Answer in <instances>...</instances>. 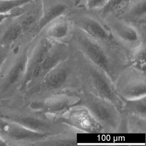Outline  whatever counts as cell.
<instances>
[{
    "instance_id": "6da1fadb",
    "label": "cell",
    "mask_w": 146,
    "mask_h": 146,
    "mask_svg": "<svg viewBox=\"0 0 146 146\" xmlns=\"http://www.w3.org/2000/svg\"><path fill=\"white\" fill-rule=\"evenodd\" d=\"M70 45L72 51L69 57L48 72L35 88L21 97L22 100H38L62 92L81 90V53Z\"/></svg>"
},
{
    "instance_id": "7a4b0ae2",
    "label": "cell",
    "mask_w": 146,
    "mask_h": 146,
    "mask_svg": "<svg viewBox=\"0 0 146 146\" xmlns=\"http://www.w3.org/2000/svg\"><path fill=\"white\" fill-rule=\"evenodd\" d=\"M70 43L104 70L113 83L122 70L130 65L129 53L125 48L100 42L74 26Z\"/></svg>"
},
{
    "instance_id": "3957f363",
    "label": "cell",
    "mask_w": 146,
    "mask_h": 146,
    "mask_svg": "<svg viewBox=\"0 0 146 146\" xmlns=\"http://www.w3.org/2000/svg\"><path fill=\"white\" fill-rule=\"evenodd\" d=\"M0 117L48 135L75 129L53 116L33 110L19 99L0 103Z\"/></svg>"
},
{
    "instance_id": "277c9868",
    "label": "cell",
    "mask_w": 146,
    "mask_h": 146,
    "mask_svg": "<svg viewBox=\"0 0 146 146\" xmlns=\"http://www.w3.org/2000/svg\"><path fill=\"white\" fill-rule=\"evenodd\" d=\"M35 36H26L14 45L0 72V103L19 97L27 70L31 44Z\"/></svg>"
},
{
    "instance_id": "5b68a950",
    "label": "cell",
    "mask_w": 146,
    "mask_h": 146,
    "mask_svg": "<svg viewBox=\"0 0 146 146\" xmlns=\"http://www.w3.org/2000/svg\"><path fill=\"white\" fill-rule=\"evenodd\" d=\"M80 72L82 89L112 103L121 111L123 100L116 93L114 84L106 72L80 52Z\"/></svg>"
},
{
    "instance_id": "8992f818",
    "label": "cell",
    "mask_w": 146,
    "mask_h": 146,
    "mask_svg": "<svg viewBox=\"0 0 146 146\" xmlns=\"http://www.w3.org/2000/svg\"><path fill=\"white\" fill-rule=\"evenodd\" d=\"M78 93L81 98L80 105L84 106L89 111L96 121L103 127L105 133H117L122 116L115 105L83 89Z\"/></svg>"
},
{
    "instance_id": "52a82bcc",
    "label": "cell",
    "mask_w": 146,
    "mask_h": 146,
    "mask_svg": "<svg viewBox=\"0 0 146 146\" xmlns=\"http://www.w3.org/2000/svg\"><path fill=\"white\" fill-rule=\"evenodd\" d=\"M69 16L74 27L95 40L108 46L123 47L114 39L97 12L77 6Z\"/></svg>"
},
{
    "instance_id": "ba28073f",
    "label": "cell",
    "mask_w": 146,
    "mask_h": 146,
    "mask_svg": "<svg viewBox=\"0 0 146 146\" xmlns=\"http://www.w3.org/2000/svg\"><path fill=\"white\" fill-rule=\"evenodd\" d=\"M23 102L35 111L58 118L74 107L80 105L81 98L78 92L66 91L43 100Z\"/></svg>"
},
{
    "instance_id": "9c48e42d",
    "label": "cell",
    "mask_w": 146,
    "mask_h": 146,
    "mask_svg": "<svg viewBox=\"0 0 146 146\" xmlns=\"http://www.w3.org/2000/svg\"><path fill=\"white\" fill-rule=\"evenodd\" d=\"M113 84L116 93L123 100L146 96V72L130 65L122 70Z\"/></svg>"
},
{
    "instance_id": "30bf717a",
    "label": "cell",
    "mask_w": 146,
    "mask_h": 146,
    "mask_svg": "<svg viewBox=\"0 0 146 146\" xmlns=\"http://www.w3.org/2000/svg\"><path fill=\"white\" fill-rule=\"evenodd\" d=\"M48 136L0 117V137L7 146H39Z\"/></svg>"
},
{
    "instance_id": "8fae6325",
    "label": "cell",
    "mask_w": 146,
    "mask_h": 146,
    "mask_svg": "<svg viewBox=\"0 0 146 146\" xmlns=\"http://www.w3.org/2000/svg\"><path fill=\"white\" fill-rule=\"evenodd\" d=\"M72 51V48L70 43L54 42L44 60L33 72L20 97L35 88L48 72L67 58Z\"/></svg>"
},
{
    "instance_id": "7c38bea8",
    "label": "cell",
    "mask_w": 146,
    "mask_h": 146,
    "mask_svg": "<svg viewBox=\"0 0 146 146\" xmlns=\"http://www.w3.org/2000/svg\"><path fill=\"white\" fill-rule=\"evenodd\" d=\"M102 19L115 40L129 52L146 42V36L132 25L117 17Z\"/></svg>"
},
{
    "instance_id": "4fadbf2b",
    "label": "cell",
    "mask_w": 146,
    "mask_h": 146,
    "mask_svg": "<svg viewBox=\"0 0 146 146\" xmlns=\"http://www.w3.org/2000/svg\"><path fill=\"white\" fill-rule=\"evenodd\" d=\"M79 132L89 134L105 133L103 127L84 106L79 105L70 109L61 117L55 118Z\"/></svg>"
},
{
    "instance_id": "5bb4252c",
    "label": "cell",
    "mask_w": 146,
    "mask_h": 146,
    "mask_svg": "<svg viewBox=\"0 0 146 146\" xmlns=\"http://www.w3.org/2000/svg\"><path fill=\"white\" fill-rule=\"evenodd\" d=\"M11 13L23 29L24 34L36 35V30L42 16V0H32Z\"/></svg>"
},
{
    "instance_id": "9a60e30c",
    "label": "cell",
    "mask_w": 146,
    "mask_h": 146,
    "mask_svg": "<svg viewBox=\"0 0 146 146\" xmlns=\"http://www.w3.org/2000/svg\"><path fill=\"white\" fill-rule=\"evenodd\" d=\"M53 42L40 33L33 38L29 52L26 74L19 97L23 94L35 69L44 60Z\"/></svg>"
},
{
    "instance_id": "2e32d148",
    "label": "cell",
    "mask_w": 146,
    "mask_h": 146,
    "mask_svg": "<svg viewBox=\"0 0 146 146\" xmlns=\"http://www.w3.org/2000/svg\"><path fill=\"white\" fill-rule=\"evenodd\" d=\"M76 0H42V16L36 34L51 21L63 15H69L77 7Z\"/></svg>"
},
{
    "instance_id": "e0dca14e",
    "label": "cell",
    "mask_w": 146,
    "mask_h": 146,
    "mask_svg": "<svg viewBox=\"0 0 146 146\" xmlns=\"http://www.w3.org/2000/svg\"><path fill=\"white\" fill-rule=\"evenodd\" d=\"M73 29L69 15H63L51 21L39 33L53 41L68 44L71 40Z\"/></svg>"
},
{
    "instance_id": "ac0fdd59",
    "label": "cell",
    "mask_w": 146,
    "mask_h": 146,
    "mask_svg": "<svg viewBox=\"0 0 146 146\" xmlns=\"http://www.w3.org/2000/svg\"><path fill=\"white\" fill-rule=\"evenodd\" d=\"M119 18L137 28L146 36V0L132 2Z\"/></svg>"
},
{
    "instance_id": "d6986e66",
    "label": "cell",
    "mask_w": 146,
    "mask_h": 146,
    "mask_svg": "<svg viewBox=\"0 0 146 146\" xmlns=\"http://www.w3.org/2000/svg\"><path fill=\"white\" fill-rule=\"evenodd\" d=\"M145 134L146 118L134 115L122 116V120L117 133Z\"/></svg>"
},
{
    "instance_id": "ffe728a7",
    "label": "cell",
    "mask_w": 146,
    "mask_h": 146,
    "mask_svg": "<svg viewBox=\"0 0 146 146\" xmlns=\"http://www.w3.org/2000/svg\"><path fill=\"white\" fill-rule=\"evenodd\" d=\"M78 131L74 129L47 137L39 146H73L77 142Z\"/></svg>"
},
{
    "instance_id": "44dd1931",
    "label": "cell",
    "mask_w": 146,
    "mask_h": 146,
    "mask_svg": "<svg viewBox=\"0 0 146 146\" xmlns=\"http://www.w3.org/2000/svg\"><path fill=\"white\" fill-rule=\"evenodd\" d=\"M122 116L134 115L146 118V96L132 100H123Z\"/></svg>"
},
{
    "instance_id": "7402d4cb",
    "label": "cell",
    "mask_w": 146,
    "mask_h": 146,
    "mask_svg": "<svg viewBox=\"0 0 146 146\" xmlns=\"http://www.w3.org/2000/svg\"><path fill=\"white\" fill-rule=\"evenodd\" d=\"M131 0H109L106 5L98 12L102 18L118 17L127 9Z\"/></svg>"
},
{
    "instance_id": "603a6c76",
    "label": "cell",
    "mask_w": 146,
    "mask_h": 146,
    "mask_svg": "<svg viewBox=\"0 0 146 146\" xmlns=\"http://www.w3.org/2000/svg\"><path fill=\"white\" fill-rule=\"evenodd\" d=\"M129 60L130 65L146 72V42L130 52Z\"/></svg>"
},
{
    "instance_id": "cb8c5ba5",
    "label": "cell",
    "mask_w": 146,
    "mask_h": 146,
    "mask_svg": "<svg viewBox=\"0 0 146 146\" xmlns=\"http://www.w3.org/2000/svg\"><path fill=\"white\" fill-rule=\"evenodd\" d=\"M109 0H78L77 6L88 11L99 12L103 9Z\"/></svg>"
},
{
    "instance_id": "d4e9b609",
    "label": "cell",
    "mask_w": 146,
    "mask_h": 146,
    "mask_svg": "<svg viewBox=\"0 0 146 146\" xmlns=\"http://www.w3.org/2000/svg\"><path fill=\"white\" fill-rule=\"evenodd\" d=\"M31 1L32 0H6L1 1L0 2V13H11L13 11Z\"/></svg>"
},
{
    "instance_id": "484cf974",
    "label": "cell",
    "mask_w": 146,
    "mask_h": 146,
    "mask_svg": "<svg viewBox=\"0 0 146 146\" xmlns=\"http://www.w3.org/2000/svg\"><path fill=\"white\" fill-rule=\"evenodd\" d=\"M13 47L0 44V72L9 58Z\"/></svg>"
},
{
    "instance_id": "4316f807",
    "label": "cell",
    "mask_w": 146,
    "mask_h": 146,
    "mask_svg": "<svg viewBox=\"0 0 146 146\" xmlns=\"http://www.w3.org/2000/svg\"><path fill=\"white\" fill-rule=\"evenodd\" d=\"M14 17V16L11 13L5 14V13H0V24L2 23L7 19L10 17Z\"/></svg>"
},
{
    "instance_id": "83f0119b",
    "label": "cell",
    "mask_w": 146,
    "mask_h": 146,
    "mask_svg": "<svg viewBox=\"0 0 146 146\" xmlns=\"http://www.w3.org/2000/svg\"><path fill=\"white\" fill-rule=\"evenodd\" d=\"M0 146H7L6 143L0 137Z\"/></svg>"
},
{
    "instance_id": "f1b7e54d",
    "label": "cell",
    "mask_w": 146,
    "mask_h": 146,
    "mask_svg": "<svg viewBox=\"0 0 146 146\" xmlns=\"http://www.w3.org/2000/svg\"><path fill=\"white\" fill-rule=\"evenodd\" d=\"M5 22V21H4ZM4 22H3L2 23H1V24H0V31L1 30V29H2V27H3V24H4Z\"/></svg>"
},
{
    "instance_id": "f546056e",
    "label": "cell",
    "mask_w": 146,
    "mask_h": 146,
    "mask_svg": "<svg viewBox=\"0 0 146 146\" xmlns=\"http://www.w3.org/2000/svg\"><path fill=\"white\" fill-rule=\"evenodd\" d=\"M137 1V0H131V2H134V1Z\"/></svg>"
},
{
    "instance_id": "4dcf8cb0",
    "label": "cell",
    "mask_w": 146,
    "mask_h": 146,
    "mask_svg": "<svg viewBox=\"0 0 146 146\" xmlns=\"http://www.w3.org/2000/svg\"><path fill=\"white\" fill-rule=\"evenodd\" d=\"M6 1V0H0V2H1V1Z\"/></svg>"
},
{
    "instance_id": "1f68e13d",
    "label": "cell",
    "mask_w": 146,
    "mask_h": 146,
    "mask_svg": "<svg viewBox=\"0 0 146 146\" xmlns=\"http://www.w3.org/2000/svg\"><path fill=\"white\" fill-rule=\"evenodd\" d=\"M77 1H78V0H76Z\"/></svg>"
}]
</instances>
